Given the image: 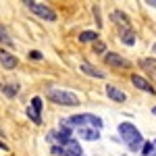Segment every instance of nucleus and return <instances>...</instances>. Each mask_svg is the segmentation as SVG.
<instances>
[{
	"label": "nucleus",
	"instance_id": "nucleus-6",
	"mask_svg": "<svg viewBox=\"0 0 156 156\" xmlns=\"http://www.w3.org/2000/svg\"><path fill=\"white\" fill-rule=\"evenodd\" d=\"M0 65H2L4 69H15V67L19 65V60H17V56H15L12 52H6L4 48H0Z\"/></svg>",
	"mask_w": 156,
	"mask_h": 156
},
{
	"label": "nucleus",
	"instance_id": "nucleus-13",
	"mask_svg": "<svg viewBox=\"0 0 156 156\" xmlns=\"http://www.w3.org/2000/svg\"><path fill=\"white\" fill-rule=\"evenodd\" d=\"M121 40H123V44L133 46V44H135V34H133L131 29H123V31H121Z\"/></svg>",
	"mask_w": 156,
	"mask_h": 156
},
{
	"label": "nucleus",
	"instance_id": "nucleus-18",
	"mask_svg": "<svg viewBox=\"0 0 156 156\" xmlns=\"http://www.w3.org/2000/svg\"><path fill=\"white\" fill-rule=\"evenodd\" d=\"M31 108H34V110H36L37 115H40V112H42V98H40V96L31 98Z\"/></svg>",
	"mask_w": 156,
	"mask_h": 156
},
{
	"label": "nucleus",
	"instance_id": "nucleus-9",
	"mask_svg": "<svg viewBox=\"0 0 156 156\" xmlns=\"http://www.w3.org/2000/svg\"><path fill=\"white\" fill-rule=\"evenodd\" d=\"M112 19L119 23V27H121V31L123 29H129V25H131V21H129V17L125 15V12H121V11H115L112 12Z\"/></svg>",
	"mask_w": 156,
	"mask_h": 156
},
{
	"label": "nucleus",
	"instance_id": "nucleus-8",
	"mask_svg": "<svg viewBox=\"0 0 156 156\" xmlns=\"http://www.w3.org/2000/svg\"><path fill=\"white\" fill-rule=\"evenodd\" d=\"M131 83L137 87V90H144V92H148V94H156L154 87L150 85V81L148 79H144L142 75H131Z\"/></svg>",
	"mask_w": 156,
	"mask_h": 156
},
{
	"label": "nucleus",
	"instance_id": "nucleus-14",
	"mask_svg": "<svg viewBox=\"0 0 156 156\" xmlns=\"http://www.w3.org/2000/svg\"><path fill=\"white\" fill-rule=\"evenodd\" d=\"M79 42H98V31H81Z\"/></svg>",
	"mask_w": 156,
	"mask_h": 156
},
{
	"label": "nucleus",
	"instance_id": "nucleus-12",
	"mask_svg": "<svg viewBox=\"0 0 156 156\" xmlns=\"http://www.w3.org/2000/svg\"><path fill=\"white\" fill-rule=\"evenodd\" d=\"M0 42H2L4 46H15V40H12V36L9 34V29H6L4 25H0Z\"/></svg>",
	"mask_w": 156,
	"mask_h": 156
},
{
	"label": "nucleus",
	"instance_id": "nucleus-25",
	"mask_svg": "<svg viewBox=\"0 0 156 156\" xmlns=\"http://www.w3.org/2000/svg\"><path fill=\"white\" fill-rule=\"evenodd\" d=\"M154 52H156V46H154Z\"/></svg>",
	"mask_w": 156,
	"mask_h": 156
},
{
	"label": "nucleus",
	"instance_id": "nucleus-16",
	"mask_svg": "<svg viewBox=\"0 0 156 156\" xmlns=\"http://www.w3.org/2000/svg\"><path fill=\"white\" fill-rule=\"evenodd\" d=\"M27 117L34 121L36 125H42V117H40V115H37V112H36V110H34L31 106H27Z\"/></svg>",
	"mask_w": 156,
	"mask_h": 156
},
{
	"label": "nucleus",
	"instance_id": "nucleus-1",
	"mask_svg": "<svg viewBox=\"0 0 156 156\" xmlns=\"http://www.w3.org/2000/svg\"><path fill=\"white\" fill-rule=\"evenodd\" d=\"M119 133H121V140L129 146V150H133V152H142L144 137H142V133L137 131L135 125H131V123H121L119 125Z\"/></svg>",
	"mask_w": 156,
	"mask_h": 156
},
{
	"label": "nucleus",
	"instance_id": "nucleus-19",
	"mask_svg": "<svg viewBox=\"0 0 156 156\" xmlns=\"http://www.w3.org/2000/svg\"><path fill=\"white\" fill-rule=\"evenodd\" d=\"M29 58H34V60H42V52H37V50H31V52H29Z\"/></svg>",
	"mask_w": 156,
	"mask_h": 156
},
{
	"label": "nucleus",
	"instance_id": "nucleus-2",
	"mask_svg": "<svg viewBox=\"0 0 156 156\" xmlns=\"http://www.w3.org/2000/svg\"><path fill=\"white\" fill-rule=\"evenodd\" d=\"M60 125H65V127H69V129H73V127H96V129H102V119L100 117H96V115H90V112H83V115H73V117H69V119L60 121Z\"/></svg>",
	"mask_w": 156,
	"mask_h": 156
},
{
	"label": "nucleus",
	"instance_id": "nucleus-23",
	"mask_svg": "<svg viewBox=\"0 0 156 156\" xmlns=\"http://www.w3.org/2000/svg\"><path fill=\"white\" fill-rule=\"evenodd\" d=\"M150 4H156V0H150Z\"/></svg>",
	"mask_w": 156,
	"mask_h": 156
},
{
	"label": "nucleus",
	"instance_id": "nucleus-3",
	"mask_svg": "<svg viewBox=\"0 0 156 156\" xmlns=\"http://www.w3.org/2000/svg\"><path fill=\"white\" fill-rule=\"evenodd\" d=\"M46 96H48L50 102H54V104H60V106H77V104H79V98L75 96L73 92H69V90L50 87L48 92H46Z\"/></svg>",
	"mask_w": 156,
	"mask_h": 156
},
{
	"label": "nucleus",
	"instance_id": "nucleus-17",
	"mask_svg": "<svg viewBox=\"0 0 156 156\" xmlns=\"http://www.w3.org/2000/svg\"><path fill=\"white\" fill-rule=\"evenodd\" d=\"M142 154L144 156H152L154 154V142H144V146H142Z\"/></svg>",
	"mask_w": 156,
	"mask_h": 156
},
{
	"label": "nucleus",
	"instance_id": "nucleus-10",
	"mask_svg": "<svg viewBox=\"0 0 156 156\" xmlns=\"http://www.w3.org/2000/svg\"><path fill=\"white\" fill-rule=\"evenodd\" d=\"M106 96L110 100H115V102H125V94L115 85H106Z\"/></svg>",
	"mask_w": 156,
	"mask_h": 156
},
{
	"label": "nucleus",
	"instance_id": "nucleus-24",
	"mask_svg": "<svg viewBox=\"0 0 156 156\" xmlns=\"http://www.w3.org/2000/svg\"><path fill=\"white\" fill-rule=\"evenodd\" d=\"M152 112H154V115H156V106H154V108H152Z\"/></svg>",
	"mask_w": 156,
	"mask_h": 156
},
{
	"label": "nucleus",
	"instance_id": "nucleus-20",
	"mask_svg": "<svg viewBox=\"0 0 156 156\" xmlns=\"http://www.w3.org/2000/svg\"><path fill=\"white\" fill-rule=\"evenodd\" d=\"M94 17H96V23L102 25V21H100V9H98V6H94Z\"/></svg>",
	"mask_w": 156,
	"mask_h": 156
},
{
	"label": "nucleus",
	"instance_id": "nucleus-15",
	"mask_svg": "<svg viewBox=\"0 0 156 156\" xmlns=\"http://www.w3.org/2000/svg\"><path fill=\"white\" fill-rule=\"evenodd\" d=\"M0 87H2V92H4V96H6V98H15V96H17V92H19V87H17V85L2 83Z\"/></svg>",
	"mask_w": 156,
	"mask_h": 156
},
{
	"label": "nucleus",
	"instance_id": "nucleus-26",
	"mask_svg": "<svg viewBox=\"0 0 156 156\" xmlns=\"http://www.w3.org/2000/svg\"><path fill=\"white\" fill-rule=\"evenodd\" d=\"M152 156H156V152H154V154H152Z\"/></svg>",
	"mask_w": 156,
	"mask_h": 156
},
{
	"label": "nucleus",
	"instance_id": "nucleus-22",
	"mask_svg": "<svg viewBox=\"0 0 156 156\" xmlns=\"http://www.w3.org/2000/svg\"><path fill=\"white\" fill-rule=\"evenodd\" d=\"M25 2V6H27V9H29V11H31V9H34V4H36V2H34V0H23Z\"/></svg>",
	"mask_w": 156,
	"mask_h": 156
},
{
	"label": "nucleus",
	"instance_id": "nucleus-5",
	"mask_svg": "<svg viewBox=\"0 0 156 156\" xmlns=\"http://www.w3.org/2000/svg\"><path fill=\"white\" fill-rule=\"evenodd\" d=\"M31 12L34 15H37L40 19H46V21H56V12L52 11V9H48L46 4H34V9H31Z\"/></svg>",
	"mask_w": 156,
	"mask_h": 156
},
{
	"label": "nucleus",
	"instance_id": "nucleus-7",
	"mask_svg": "<svg viewBox=\"0 0 156 156\" xmlns=\"http://www.w3.org/2000/svg\"><path fill=\"white\" fill-rule=\"evenodd\" d=\"M77 133L81 140H87V142H96L100 137V129H96V127H79Z\"/></svg>",
	"mask_w": 156,
	"mask_h": 156
},
{
	"label": "nucleus",
	"instance_id": "nucleus-11",
	"mask_svg": "<svg viewBox=\"0 0 156 156\" xmlns=\"http://www.w3.org/2000/svg\"><path fill=\"white\" fill-rule=\"evenodd\" d=\"M79 69H81V73L90 75V77H96V79H102V77H104V73L98 71L96 67H92L90 62H81V67H79Z\"/></svg>",
	"mask_w": 156,
	"mask_h": 156
},
{
	"label": "nucleus",
	"instance_id": "nucleus-21",
	"mask_svg": "<svg viewBox=\"0 0 156 156\" xmlns=\"http://www.w3.org/2000/svg\"><path fill=\"white\" fill-rule=\"evenodd\" d=\"M94 50H96V52H104V44H102V42H96V44H94Z\"/></svg>",
	"mask_w": 156,
	"mask_h": 156
},
{
	"label": "nucleus",
	"instance_id": "nucleus-4",
	"mask_svg": "<svg viewBox=\"0 0 156 156\" xmlns=\"http://www.w3.org/2000/svg\"><path fill=\"white\" fill-rule=\"evenodd\" d=\"M104 60H106V65L115 67V69H129V67H131V62L127 58H123L121 54H117V52H106Z\"/></svg>",
	"mask_w": 156,
	"mask_h": 156
}]
</instances>
